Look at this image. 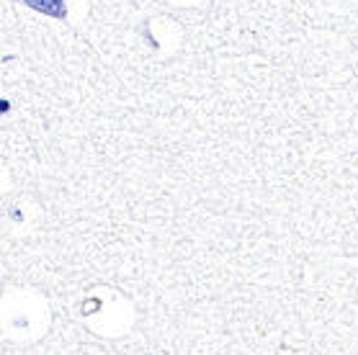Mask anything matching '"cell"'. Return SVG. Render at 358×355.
I'll use <instances>...</instances> for the list:
<instances>
[{
    "label": "cell",
    "mask_w": 358,
    "mask_h": 355,
    "mask_svg": "<svg viewBox=\"0 0 358 355\" xmlns=\"http://www.w3.org/2000/svg\"><path fill=\"white\" fill-rule=\"evenodd\" d=\"M21 3L28 6L31 11H36V13L49 16V18H59V21L67 18V3L65 0H21Z\"/></svg>",
    "instance_id": "obj_1"
}]
</instances>
